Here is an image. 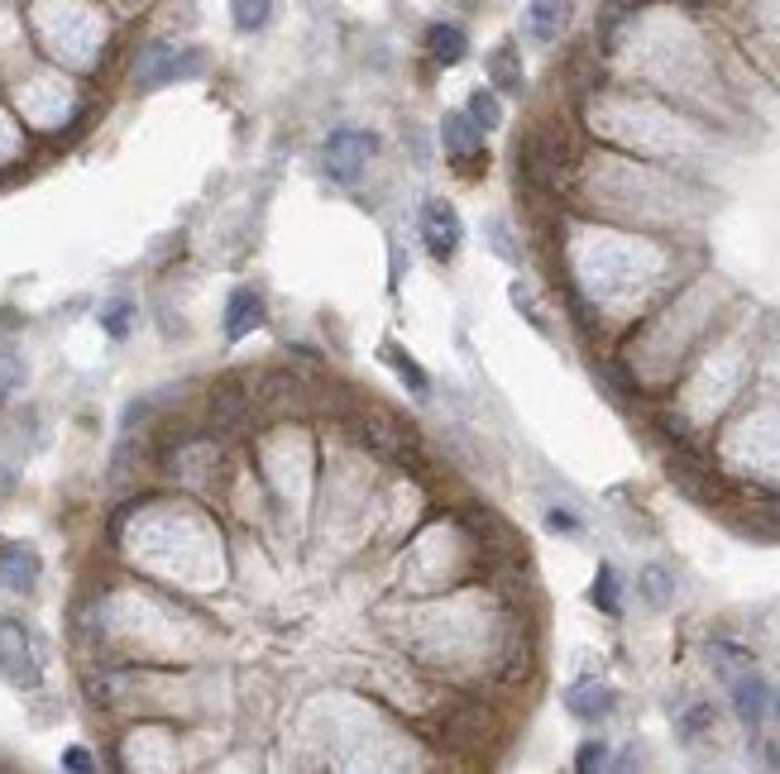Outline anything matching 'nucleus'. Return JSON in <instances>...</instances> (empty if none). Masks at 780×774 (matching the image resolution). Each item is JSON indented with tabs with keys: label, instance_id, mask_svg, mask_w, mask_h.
<instances>
[{
	"label": "nucleus",
	"instance_id": "f257e3e1",
	"mask_svg": "<svg viewBox=\"0 0 780 774\" xmlns=\"http://www.w3.org/2000/svg\"><path fill=\"white\" fill-rule=\"evenodd\" d=\"M517 168L532 187L541 191H561L570 182V168H575V149H570L565 129H532L517 149Z\"/></svg>",
	"mask_w": 780,
	"mask_h": 774
},
{
	"label": "nucleus",
	"instance_id": "f03ea898",
	"mask_svg": "<svg viewBox=\"0 0 780 774\" xmlns=\"http://www.w3.org/2000/svg\"><path fill=\"white\" fill-rule=\"evenodd\" d=\"M201 72V53L197 48H172V43H154L145 48L135 68V82L154 91V87H168V82H182V77H197Z\"/></svg>",
	"mask_w": 780,
	"mask_h": 774
},
{
	"label": "nucleus",
	"instance_id": "7ed1b4c3",
	"mask_svg": "<svg viewBox=\"0 0 780 774\" xmlns=\"http://www.w3.org/2000/svg\"><path fill=\"white\" fill-rule=\"evenodd\" d=\"M374 153H378V139L374 135H364V129H336V135L326 139V172H330V182L355 187L364 163H369Z\"/></svg>",
	"mask_w": 780,
	"mask_h": 774
},
{
	"label": "nucleus",
	"instance_id": "20e7f679",
	"mask_svg": "<svg viewBox=\"0 0 780 774\" xmlns=\"http://www.w3.org/2000/svg\"><path fill=\"white\" fill-rule=\"evenodd\" d=\"M0 679L14 688H39V659L29 645L24 622H0Z\"/></svg>",
	"mask_w": 780,
	"mask_h": 774
},
{
	"label": "nucleus",
	"instance_id": "39448f33",
	"mask_svg": "<svg viewBox=\"0 0 780 774\" xmlns=\"http://www.w3.org/2000/svg\"><path fill=\"white\" fill-rule=\"evenodd\" d=\"M211 426L220 435H245L254 426V393L240 378H220L211 387Z\"/></svg>",
	"mask_w": 780,
	"mask_h": 774
},
{
	"label": "nucleus",
	"instance_id": "423d86ee",
	"mask_svg": "<svg viewBox=\"0 0 780 774\" xmlns=\"http://www.w3.org/2000/svg\"><path fill=\"white\" fill-rule=\"evenodd\" d=\"M441 143H445V153H451V163L460 172H480L484 168V129L474 125L470 116L451 110V116L441 120Z\"/></svg>",
	"mask_w": 780,
	"mask_h": 774
},
{
	"label": "nucleus",
	"instance_id": "0eeeda50",
	"mask_svg": "<svg viewBox=\"0 0 780 774\" xmlns=\"http://www.w3.org/2000/svg\"><path fill=\"white\" fill-rule=\"evenodd\" d=\"M307 383H302L297 368H268V374L259 378V387H254V407L274 411V416H288L297 407H307Z\"/></svg>",
	"mask_w": 780,
	"mask_h": 774
},
{
	"label": "nucleus",
	"instance_id": "6e6552de",
	"mask_svg": "<svg viewBox=\"0 0 780 774\" xmlns=\"http://www.w3.org/2000/svg\"><path fill=\"white\" fill-rule=\"evenodd\" d=\"M460 239H465V225H460L455 206L451 201H426V211H422V245L445 264V258H455Z\"/></svg>",
	"mask_w": 780,
	"mask_h": 774
},
{
	"label": "nucleus",
	"instance_id": "1a4fd4ad",
	"mask_svg": "<svg viewBox=\"0 0 780 774\" xmlns=\"http://www.w3.org/2000/svg\"><path fill=\"white\" fill-rule=\"evenodd\" d=\"M488 736H493L488 707H455V713H445V722H441V741L451 751H484Z\"/></svg>",
	"mask_w": 780,
	"mask_h": 774
},
{
	"label": "nucleus",
	"instance_id": "9d476101",
	"mask_svg": "<svg viewBox=\"0 0 780 774\" xmlns=\"http://www.w3.org/2000/svg\"><path fill=\"white\" fill-rule=\"evenodd\" d=\"M671 478H675V488L684 497H694V503H719V478L699 464L694 449H680V455L671 459Z\"/></svg>",
	"mask_w": 780,
	"mask_h": 774
},
{
	"label": "nucleus",
	"instance_id": "9b49d317",
	"mask_svg": "<svg viewBox=\"0 0 780 774\" xmlns=\"http://www.w3.org/2000/svg\"><path fill=\"white\" fill-rule=\"evenodd\" d=\"M570 14H575V6H570V0H532L527 14H522V24H527V34H532L536 43H555V39L565 34Z\"/></svg>",
	"mask_w": 780,
	"mask_h": 774
},
{
	"label": "nucleus",
	"instance_id": "f8f14e48",
	"mask_svg": "<svg viewBox=\"0 0 780 774\" xmlns=\"http://www.w3.org/2000/svg\"><path fill=\"white\" fill-rule=\"evenodd\" d=\"M349 430H355V440L364 449H374V455H403V430H397L384 411H369V416H355L349 421Z\"/></svg>",
	"mask_w": 780,
	"mask_h": 774
},
{
	"label": "nucleus",
	"instance_id": "ddd939ff",
	"mask_svg": "<svg viewBox=\"0 0 780 774\" xmlns=\"http://www.w3.org/2000/svg\"><path fill=\"white\" fill-rule=\"evenodd\" d=\"M732 707H738V717H742V727H761V717H767V707H771V688L761 674H738L732 679Z\"/></svg>",
	"mask_w": 780,
	"mask_h": 774
},
{
	"label": "nucleus",
	"instance_id": "4468645a",
	"mask_svg": "<svg viewBox=\"0 0 780 774\" xmlns=\"http://www.w3.org/2000/svg\"><path fill=\"white\" fill-rule=\"evenodd\" d=\"M264 326V297L254 287H240L230 292V306H226V340H245L249 330Z\"/></svg>",
	"mask_w": 780,
	"mask_h": 774
},
{
	"label": "nucleus",
	"instance_id": "2eb2a0df",
	"mask_svg": "<svg viewBox=\"0 0 780 774\" xmlns=\"http://www.w3.org/2000/svg\"><path fill=\"white\" fill-rule=\"evenodd\" d=\"M613 703H618V693L613 688H603L599 679H584V684H575L565 693V707L575 717H584V722H594V717H609L613 713Z\"/></svg>",
	"mask_w": 780,
	"mask_h": 774
},
{
	"label": "nucleus",
	"instance_id": "dca6fc26",
	"mask_svg": "<svg viewBox=\"0 0 780 774\" xmlns=\"http://www.w3.org/2000/svg\"><path fill=\"white\" fill-rule=\"evenodd\" d=\"M0 584L14 593H29L39 584V555L24 550V545H10V550L0 555Z\"/></svg>",
	"mask_w": 780,
	"mask_h": 774
},
{
	"label": "nucleus",
	"instance_id": "f3484780",
	"mask_svg": "<svg viewBox=\"0 0 780 774\" xmlns=\"http://www.w3.org/2000/svg\"><path fill=\"white\" fill-rule=\"evenodd\" d=\"M426 53H432V62H441V68H455V62L470 53V34L460 24H432L426 29Z\"/></svg>",
	"mask_w": 780,
	"mask_h": 774
},
{
	"label": "nucleus",
	"instance_id": "a211bd4d",
	"mask_svg": "<svg viewBox=\"0 0 780 774\" xmlns=\"http://www.w3.org/2000/svg\"><path fill=\"white\" fill-rule=\"evenodd\" d=\"M636 588H642V598L651 607H665V603L675 598V574L665 569V564H646V569L636 574Z\"/></svg>",
	"mask_w": 780,
	"mask_h": 774
},
{
	"label": "nucleus",
	"instance_id": "6ab92c4d",
	"mask_svg": "<svg viewBox=\"0 0 780 774\" xmlns=\"http://www.w3.org/2000/svg\"><path fill=\"white\" fill-rule=\"evenodd\" d=\"M488 77H493V87L498 91H522V68H517V48L513 43H503V48H493V58H488Z\"/></svg>",
	"mask_w": 780,
	"mask_h": 774
},
{
	"label": "nucleus",
	"instance_id": "aec40b11",
	"mask_svg": "<svg viewBox=\"0 0 780 774\" xmlns=\"http://www.w3.org/2000/svg\"><path fill=\"white\" fill-rule=\"evenodd\" d=\"M594 607L609 612V617L623 612V578H618L613 564H599V574H594Z\"/></svg>",
	"mask_w": 780,
	"mask_h": 774
},
{
	"label": "nucleus",
	"instance_id": "412c9836",
	"mask_svg": "<svg viewBox=\"0 0 780 774\" xmlns=\"http://www.w3.org/2000/svg\"><path fill=\"white\" fill-rule=\"evenodd\" d=\"M130 316H135V301L130 297H110L101 306V330L110 335V340H125V335H130Z\"/></svg>",
	"mask_w": 780,
	"mask_h": 774
},
{
	"label": "nucleus",
	"instance_id": "4be33fe9",
	"mask_svg": "<svg viewBox=\"0 0 780 774\" xmlns=\"http://www.w3.org/2000/svg\"><path fill=\"white\" fill-rule=\"evenodd\" d=\"M465 116L480 125V129H498V125H503V106H498V96L480 87V91L470 96V110H465Z\"/></svg>",
	"mask_w": 780,
	"mask_h": 774
},
{
	"label": "nucleus",
	"instance_id": "5701e85b",
	"mask_svg": "<svg viewBox=\"0 0 780 774\" xmlns=\"http://www.w3.org/2000/svg\"><path fill=\"white\" fill-rule=\"evenodd\" d=\"M632 14H636V0H609V6H603V14H599V39L613 43L618 29H623Z\"/></svg>",
	"mask_w": 780,
	"mask_h": 774
},
{
	"label": "nucleus",
	"instance_id": "b1692460",
	"mask_svg": "<svg viewBox=\"0 0 780 774\" xmlns=\"http://www.w3.org/2000/svg\"><path fill=\"white\" fill-rule=\"evenodd\" d=\"M709 659H719V665H723V679H728V684L738 679V674L752 669V655L738 651V645H723V641H713V645H709Z\"/></svg>",
	"mask_w": 780,
	"mask_h": 774
},
{
	"label": "nucleus",
	"instance_id": "393cba45",
	"mask_svg": "<svg viewBox=\"0 0 780 774\" xmlns=\"http://www.w3.org/2000/svg\"><path fill=\"white\" fill-rule=\"evenodd\" d=\"M235 10V24L245 29V34H254V29L268 24V10H274V0H230Z\"/></svg>",
	"mask_w": 780,
	"mask_h": 774
},
{
	"label": "nucleus",
	"instance_id": "a878e982",
	"mask_svg": "<svg viewBox=\"0 0 780 774\" xmlns=\"http://www.w3.org/2000/svg\"><path fill=\"white\" fill-rule=\"evenodd\" d=\"M388 354V359H393V368H397V378H403L407 387H412V393H417V397H426V393H432V383H426V374H422V368H417V359H407V354L403 349H384Z\"/></svg>",
	"mask_w": 780,
	"mask_h": 774
},
{
	"label": "nucleus",
	"instance_id": "bb28decb",
	"mask_svg": "<svg viewBox=\"0 0 780 774\" xmlns=\"http://www.w3.org/2000/svg\"><path fill=\"white\" fill-rule=\"evenodd\" d=\"M709 727H713V707H709V703H694V707H684V713H680V736H684V741L704 736Z\"/></svg>",
	"mask_w": 780,
	"mask_h": 774
},
{
	"label": "nucleus",
	"instance_id": "cd10ccee",
	"mask_svg": "<svg viewBox=\"0 0 780 774\" xmlns=\"http://www.w3.org/2000/svg\"><path fill=\"white\" fill-rule=\"evenodd\" d=\"M609 765H613V755H609L603 741H584V746L575 751V770L580 774H594V770H609Z\"/></svg>",
	"mask_w": 780,
	"mask_h": 774
},
{
	"label": "nucleus",
	"instance_id": "c85d7f7f",
	"mask_svg": "<svg viewBox=\"0 0 780 774\" xmlns=\"http://www.w3.org/2000/svg\"><path fill=\"white\" fill-rule=\"evenodd\" d=\"M656 430H661L675 449H694V426H690V421H680V416H671V411L656 416Z\"/></svg>",
	"mask_w": 780,
	"mask_h": 774
},
{
	"label": "nucleus",
	"instance_id": "c756f323",
	"mask_svg": "<svg viewBox=\"0 0 780 774\" xmlns=\"http://www.w3.org/2000/svg\"><path fill=\"white\" fill-rule=\"evenodd\" d=\"M599 374H603V383H609V387H613L618 397H628V401L636 397V383H632V374H628V364H618V359H609V364L599 368Z\"/></svg>",
	"mask_w": 780,
	"mask_h": 774
},
{
	"label": "nucleus",
	"instance_id": "7c9ffc66",
	"mask_svg": "<svg viewBox=\"0 0 780 774\" xmlns=\"http://www.w3.org/2000/svg\"><path fill=\"white\" fill-rule=\"evenodd\" d=\"M546 526L555 530V536H580V530H584V526H580V516H575V512H561V507H551V512H546Z\"/></svg>",
	"mask_w": 780,
	"mask_h": 774
},
{
	"label": "nucleus",
	"instance_id": "2f4dec72",
	"mask_svg": "<svg viewBox=\"0 0 780 774\" xmlns=\"http://www.w3.org/2000/svg\"><path fill=\"white\" fill-rule=\"evenodd\" d=\"M565 301H570V316L580 320V330H584V335H594V326H599V320H594V306H589L580 292H570Z\"/></svg>",
	"mask_w": 780,
	"mask_h": 774
},
{
	"label": "nucleus",
	"instance_id": "473e14b6",
	"mask_svg": "<svg viewBox=\"0 0 780 774\" xmlns=\"http://www.w3.org/2000/svg\"><path fill=\"white\" fill-rule=\"evenodd\" d=\"M97 761H91V751L87 746H68V755H62V770H72V774H82V770H91Z\"/></svg>",
	"mask_w": 780,
	"mask_h": 774
},
{
	"label": "nucleus",
	"instance_id": "72a5a7b5",
	"mask_svg": "<svg viewBox=\"0 0 780 774\" xmlns=\"http://www.w3.org/2000/svg\"><path fill=\"white\" fill-rule=\"evenodd\" d=\"M488 239H493V245H498V249H503V258H507V264H517V245H513V239H507V230H503V225H498V220H493V225H488Z\"/></svg>",
	"mask_w": 780,
	"mask_h": 774
},
{
	"label": "nucleus",
	"instance_id": "f704fd0d",
	"mask_svg": "<svg viewBox=\"0 0 780 774\" xmlns=\"http://www.w3.org/2000/svg\"><path fill=\"white\" fill-rule=\"evenodd\" d=\"M767 522H780V503H776V507L767 512Z\"/></svg>",
	"mask_w": 780,
	"mask_h": 774
},
{
	"label": "nucleus",
	"instance_id": "c9c22d12",
	"mask_svg": "<svg viewBox=\"0 0 780 774\" xmlns=\"http://www.w3.org/2000/svg\"><path fill=\"white\" fill-rule=\"evenodd\" d=\"M684 6H709V0H684Z\"/></svg>",
	"mask_w": 780,
	"mask_h": 774
},
{
	"label": "nucleus",
	"instance_id": "e433bc0d",
	"mask_svg": "<svg viewBox=\"0 0 780 774\" xmlns=\"http://www.w3.org/2000/svg\"><path fill=\"white\" fill-rule=\"evenodd\" d=\"M776 722H780V698H776Z\"/></svg>",
	"mask_w": 780,
	"mask_h": 774
},
{
	"label": "nucleus",
	"instance_id": "4c0bfd02",
	"mask_svg": "<svg viewBox=\"0 0 780 774\" xmlns=\"http://www.w3.org/2000/svg\"><path fill=\"white\" fill-rule=\"evenodd\" d=\"M0 397H6V383H0Z\"/></svg>",
	"mask_w": 780,
	"mask_h": 774
}]
</instances>
